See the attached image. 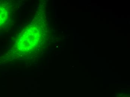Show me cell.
I'll use <instances>...</instances> for the list:
<instances>
[{"instance_id":"7a4b0ae2","label":"cell","mask_w":130,"mask_h":97,"mask_svg":"<svg viewBox=\"0 0 130 97\" xmlns=\"http://www.w3.org/2000/svg\"><path fill=\"white\" fill-rule=\"evenodd\" d=\"M8 17V13L7 8L0 6V26L6 23Z\"/></svg>"},{"instance_id":"6da1fadb","label":"cell","mask_w":130,"mask_h":97,"mask_svg":"<svg viewBox=\"0 0 130 97\" xmlns=\"http://www.w3.org/2000/svg\"><path fill=\"white\" fill-rule=\"evenodd\" d=\"M39 26L33 24L25 28L20 34L17 46L20 50L30 52L39 46L41 37Z\"/></svg>"}]
</instances>
